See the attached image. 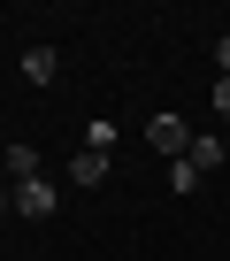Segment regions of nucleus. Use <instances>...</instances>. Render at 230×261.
<instances>
[{
	"label": "nucleus",
	"mask_w": 230,
	"mask_h": 261,
	"mask_svg": "<svg viewBox=\"0 0 230 261\" xmlns=\"http://www.w3.org/2000/svg\"><path fill=\"white\" fill-rule=\"evenodd\" d=\"M8 200H16V215H31V223H46V215H54V207H62V200H54V185H46V177H23V185H16V192H8Z\"/></svg>",
	"instance_id": "2"
},
{
	"label": "nucleus",
	"mask_w": 230,
	"mask_h": 261,
	"mask_svg": "<svg viewBox=\"0 0 230 261\" xmlns=\"http://www.w3.org/2000/svg\"><path fill=\"white\" fill-rule=\"evenodd\" d=\"M54 69H62L54 46H31V54H23V77H31V85H54Z\"/></svg>",
	"instance_id": "4"
},
{
	"label": "nucleus",
	"mask_w": 230,
	"mask_h": 261,
	"mask_svg": "<svg viewBox=\"0 0 230 261\" xmlns=\"http://www.w3.org/2000/svg\"><path fill=\"white\" fill-rule=\"evenodd\" d=\"M215 77H230V39H215Z\"/></svg>",
	"instance_id": "9"
},
{
	"label": "nucleus",
	"mask_w": 230,
	"mask_h": 261,
	"mask_svg": "<svg viewBox=\"0 0 230 261\" xmlns=\"http://www.w3.org/2000/svg\"><path fill=\"white\" fill-rule=\"evenodd\" d=\"M184 162L207 177V169H222V146H215V139H192V154H184Z\"/></svg>",
	"instance_id": "6"
},
{
	"label": "nucleus",
	"mask_w": 230,
	"mask_h": 261,
	"mask_svg": "<svg viewBox=\"0 0 230 261\" xmlns=\"http://www.w3.org/2000/svg\"><path fill=\"white\" fill-rule=\"evenodd\" d=\"M69 185H84V192H92V185H107V154H100V146H84V154L69 162Z\"/></svg>",
	"instance_id": "3"
},
{
	"label": "nucleus",
	"mask_w": 230,
	"mask_h": 261,
	"mask_svg": "<svg viewBox=\"0 0 230 261\" xmlns=\"http://www.w3.org/2000/svg\"><path fill=\"white\" fill-rule=\"evenodd\" d=\"M0 169H8L16 185H23V177H39V146H8V154H0Z\"/></svg>",
	"instance_id": "5"
},
{
	"label": "nucleus",
	"mask_w": 230,
	"mask_h": 261,
	"mask_svg": "<svg viewBox=\"0 0 230 261\" xmlns=\"http://www.w3.org/2000/svg\"><path fill=\"white\" fill-rule=\"evenodd\" d=\"M169 192H199V169L192 162H169Z\"/></svg>",
	"instance_id": "7"
},
{
	"label": "nucleus",
	"mask_w": 230,
	"mask_h": 261,
	"mask_svg": "<svg viewBox=\"0 0 230 261\" xmlns=\"http://www.w3.org/2000/svg\"><path fill=\"white\" fill-rule=\"evenodd\" d=\"M146 139H154V154H169V162H184L199 130H192L184 115H154V123H146Z\"/></svg>",
	"instance_id": "1"
},
{
	"label": "nucleus",
	"mask_w": 230,
	"mask_h": 261,
	"mask_svg": "<svg viewBox=\"0 0 230 261\" xmlns=\"http://www.w3.org/2000/svg\"><path fill=\"white\" fill-rule=\"evenodd\" d=\"M215 115L230 123V77H215Z\"/></svg>",
	"instance_id": "8"
}]
</instances>
